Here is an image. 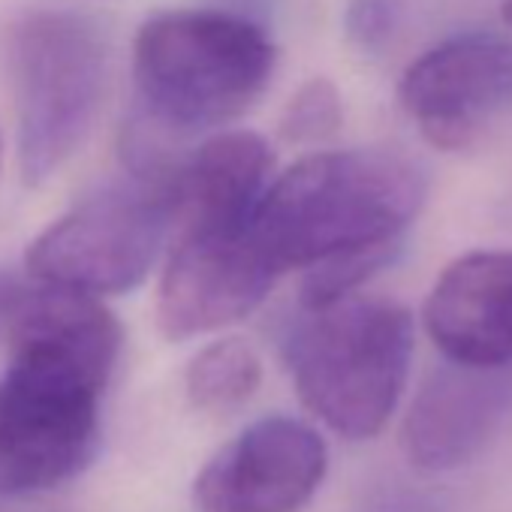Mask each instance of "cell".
<instances>
[{"label": "cell", "mask_w": 512, "mask_h": 512, "mask_svg": "<svg viewBox=\"0 0 512 512\" xmlns=\"http://www.w3.org/2000/svg\"><path fill=\"white\" fill-rule=\"evenodd\" d=\"M425 199L422 169L386 148L317 151L278 175L253 232L284 275L356 250L401 247Z\"/></svg>", "instance_id": "1"}, {"label": "cell", "mask_w": 512, "mask_h": 512, "mask_svg": "<svg viewBox=\"0 0 512 512\" xmlns=\"http://www.w3.org/2000/svg\"><path fill=\"white\" fill-rule=\"evenodd\" d=\"M272 73L269 34L229 13H157L133 40V85L145 124L160 133L187 136L235 121Z\"/></svg>", "instance_id": "2"}, {"label": "cell", "mask_w": 512, "mask_h": 512, "mask_svg": "<svg viewBox=\"0 0 512 512\" xmlns=\"http://www.w3.org/2000/svg\"><path fill=\"white\" fill-rule=\"evenodd\" d=\"M413 344L407 308L350 296L299 317L287 338V368L302 404L326 428L368 440L404 395Z\"/></svg>", "instance_id": "3"}, {"label": "cell", "mask_w": 512, "mask_h": 512, "mask_svg": "<svg viewBox=\"0 0 512 512\" xmlns=\"http://www.w3.org/2000/svg\"><path fill=\"white\" fill-rule=\"evenodd\" d=\"M22 181L46 184L85 142L106 85V40L73 10H34L7 34Z\"/></svg>", "instance_id": "4"}, {"label": "cell", "mask_w": 512, "mask_h": 512, "mask_svg": "<svg viewBox=\"0 0 512 512\" xmlns=\"http://www.w3.org/2000/svg\"><path fill=\"white\" fill-rule=\"evenodd\" d=\"M169 232L166 175H133V181L112 184L49 223L31 241L25 266L49 290L91 299L124 296L148 278Z\"/></svg>", "instance_id": "5"}, {"label": "cell", "mask_w": 512, "mask_h": 512, "mask_svg": "<svg viewBox=\"0 0 512 512\" xmlns=\"http://www.w3.org/2000/svg\"><path fill=\"white\" fill-rule=\"evenodd\" d=\"M278 278L253 220L181 229L157 287V326L169 341L220 332L260 308Z\"/></svg>", "instance_id": "6"}, {"label": "cell", "mask_w": 512, "mask_h": 512, "mask_svg": "<svg viewBox=\"0 0 512 512\" xmlns=\"http://www.w3.org/2000/svg\"><path fill=\"white\" fill-rule=\"evenodd\" d=\"M4 332V371L94 398H103L124 347L121 323L100 299L49 287L19 293Z\"/></svg>", "instance_id": "7"}, {"label": "cell", "mask_w": 512, "mask_h": 512, "mask_svg": "<svg viewBox=\"0 0 512 512\" xmlns=\"http://www.w3.org/2000/svg\"><path fill=\"white\" fill-rule=\"evenodd\" d=\"M326 470L320 431L293 416H266L208 458L193 497L202 512H299Z\"/></svg>", "instance_id": "8"}, {"label": "cell", "mask_w": 512, "mask_h": 512, "mask_svg": "<svg viewBox=\"0 0 512 512\" xmlns=\"http://www.w3.org/2000/svg\"><path fill=\"white\" fill-rule=\"evenodd\" d=\"M398 100L425 142L464 151L512 103V46L491 34L443 40L404 70Z\"/></svg>", "instance_id": "9"}, {"label": "cell", "mask_w": 512, "mask_h": 512, "mask_svg": "<svg viewBox=\"0 0 512 512\" xmlns=\"http://www.w3.org/2000/svg\"><path fill=\"white\" fill-rule=\"evenodd\" d=\"M425 332L449 365L500 371L512 362V250H473L434 281Z\"/></svg>", "instance_id": "10"}, {"label": "cell", "mask_w": 512, "mask_h": 512, "mask_svg": "<svg viewBox=\"0 0 512 512\" xmlns=\"http://www.w3.org/2000/svg\"><path fill=\"white\" fill-rule=\"evenodd\" d=\"M503 407L506 392L497 371L446 362L422 383L404 416L401 446L407 461L428 473L473 461L494 437Z\"/></svg>", "instance_id": "11"}, {"label": "cell", "mask_w": 512, "mask_h": 512, "mask_svg": "<svg viewBox=\"0 0 512 512\" xmlns=\"http://www.w3.org/2000/svg\"><path fill=\"white\" fill-rule=\"evenodd\" d=\"M272 172V148L250 130L205 139L166 172L172 232L208 226H244L253 220Z\"/></svg>", "instance_id": "12"}, {"label": "cell", "mask_w": 512, "mask_h": 512, "mask_svg": "<svg viewBox=\"0 0 512 512\" xmlns=\"http://www.w3.org/2000/svg\"><path fill=\"white\" fill-rule=\"evenodd\" d=\"M263 383V359L244 338L205 344L187 365L184 389L196 410L226 416L241 410Z\"/></svg>", "instance_id": "13"}, {"label": "cell", "mask_w": 512, "mask_h": 512, "mask_svg": "<svg viewBox=\"0 0 512 512\" xmlns=\"http://www.w3.org/2000/svg\"><path fill=\"white\" fill-rule=\"evenodd\" d=\"M344 106L341 94L329 79H311L305 82L296 97L287 103L281 118V136L296 145H314L326 142L341 130Z\"/></svg>", "instance_id": "14"}, {"label": "cell", "mask_w": 512, "mask_h": 512, "mask_svg": "<svg viewBox=\"0 0 512 512\" xmlns=\"http://www.w3.org/2000/svg\"><path fill=\"white\" fill-rule=\"evenodd\" d=\"M401 22V0H347L344 34L362 55L383 52Z\"/></svg>", "instance_id": "15"}, {"label": "cell", "mask_w": 512, "mask_h": 512, "mask_svg": "<svg viewBox=\"0 0 512 512\" xmlns=\"http://www.w3.org/2000/svg\"><path fill=\"white\" fill-rule=\"evenodd\" d=\"M19 293L22 290H13L7 284H0V329H4V323H7V317H10V311H13L16 299H19Z\"/></svg>", "instance_id": "16"}, {"label": "cell", "mask_w": 512, "mask_h": 512, "mask_svg": "<svg viewBox=\"0 0 512 512\" xmlns=\"http://www.w3.org/2000/svg\"><path fill=\"white\" fill-rule=\"evenodd\" d=\"M500 13H503V19L512 25V0H503V7H500Z\"/></svg>", "instance_id": "17"}, {"label": "cell", "mask_w": 512, "mask_h": 512, "mask_svg": "<svg viewBox=\"0 0 512 512\" xmlns=\"http://www.w3.org/2000/svg\"><path fill=\"white\" fill-rule=\"evenodd\" d=\"M0 163H4V133H0Z\"/></svg>", "instance_id": "18"}]
</instances>
